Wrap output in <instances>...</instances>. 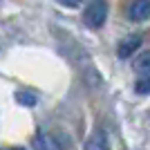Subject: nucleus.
Here are the masks:
<instances>
[{"instance_id":"1a4fd4ad","label":"nucleus","mask_w":150,"mask_h":150,"mask_svg":"<svg viewBox=\"0 0 150 150\" xmlns=\"http://www.w3.org/2000/svg\"><path fill=\"white\" fill-rule=\"evenodd\" d=\"M11 150H23V148H11Z\"/></svg>"},{"instance_id":"9d476101","label":"nucleus","mask_w":150,"mask_h":150,"mask_svg":"<svg viewBox=\"0 0 150 150\" xmlns=\"http://www.w3.org/2000/svg\"><path fill=\"white\" fill-rule=\"evenodd\" d=\"M0 2H2V0H0Z\"/></svg>"},{"instance_id":"f03ea898","label":"nucleus","mask_w":150,"mask_h":150,"mask_svg":"<svg viewBox=\"0 0 150 150\" xmlns=\"http://www.w3.org/2000/svg\"><path fill=\"white\" fill-rule=\"evenodd\" d=\"M141 43H144L141 34H130V36H125L123 40L117 45V56L119 58H130L132 54L141 47Z\"/></svg>"},{"instance_id":"0eeeda50","label":"nucleus","mask_w":150,"mask_h":150,"mask_svg":"<svg viewBox=\"0 0 150 150\" xmlns=\"http://www.w3.org/2000/svg\"><path fill=\"white\" fill-rule=\"evenodd\" d=\"M134 90H137V94H146V96H150V76L137 81V83H134Z\"/></svg>"},{"instance_id":"39448f33","label":"nucleus","mask_w":150,"mask_h":150,"mask_svg":"<svg viewBox=\"0 0 150 150\" xmlns=\"http://www.w3.org/2000/svg\"><path fill=\"white\" fill-rule=\"evenodd\" d=\"M132 67H134V72H139V74H150V52H141V54L134 58Z\"/></svg>"},{"instance_id":"7ed1b4c3","label":"nucleus","mask_w":150,"mask_h":150,"mask_svg":"<svg viewBox=\"0 0 150 150\" xmlns=\"http://www.w3.org/2000/svg\"><path fill=\"white\" fill-rule=\"evenodd\" d=\"M128 18L132 23H146L150 18V0H132L128 5Z\"/></svg>"},{"instance_id":"20e7f679","label":"nucleus","mask_w":150,"mask_h":150,"mask_svg":"<svg viewBox=\"0 0 150 150\" xmlns=\"http://www.w3.org/2000/svg\"><path fill=\"white\" fill-rule=\"evenodd\" d=\"M85 150H110L108 144V134L103 130H94L85 141Z\"/></svg>"},{"instance_id":"423d86ee","label":"nucleus","mask_w":150,"mask_h":150,"mask_svg":"<svg viewBox=\"0 0 150 150\" xmlns=\"http://www.w3.org/2000/svg\"><path fill=\"white\" fill-rule=\"evenodd\" d=\"M16 101H18L23 108H34L38 103V96L34 92H27V90H20V92H16Z\"/></svg>"},{"instance_id":"6e6552de","label":"nucleus","mask_w":150,"mask_h":150,"mask_svg":"<svg viewBox=\"0 0 150 150\" xmlns=\"http://www.w3.org/2000/svg\"><path fill=\"white\" fill-rule=\"evenodd\" d=\"M58 5H63V7H79L83 2V0H56Z\"/></svg>"},{"instance_id":"f257e3e1","label":"nucleus","mask_w":150,"mask_h":150,"mask_svg":"<svg viewBox=\"0 0 150 150\" xmlns=\"http://www.w3.org/2000/svg\"><path fill=\"white\" fill-rule=\"evenodd\" d=\"M108 20V2L105 0H92L85 11H83V23L90 29H101Z\"/></svg>"}]
</instances>
